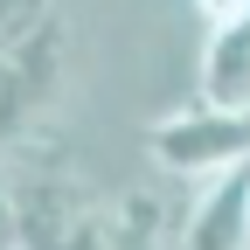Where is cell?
Wrapping results in <instances>:
<instances>
[{
  "instance_id": "obj_6",
  "label": "cell",
  "mask_w": 250,
  "mask_h": 250,
  "mask_svg": "<svg viewBox=\"0 0 250 250\" xmlns=\"http://www.w3.org/2000/svg\"><path fill=\"white\" fill-rule=\"evenodd\" d=\"M49 14H56V0H0V56H7L14 42H28Z\"/></svg>"
},
{
  "instance_id": "obj_2",
  "label": "cell",
  "mask_w": 250,
  "mask_h": 250,
  "mask_svg": "<svg viewBox=\"0 0 250 250\" xmlns=\"http://www.w3.org/2000/svg\"><path fill=\"white\" fill-rule=\"evenodd\" d=\"M62 62H70V21L62 14H49L28 42H14L0 56V153L49 111L56 83H62Z\"/></svg>"
},
{
  "instance_id": "obj_4",
  "label": "cell",
  "mask_w": 250,
  "mask_h": 250,
  "mask_svg": "<svg viewBox=\"0 0 250 250\" xmlns=\"http://www.w3.org/2000/svg\"><path fill=\"white\" fill-rule=\"evenodd\" d=\"M202 104L250 111V14H236L229 28H208V42H202Z\"/></svg>"
},
{
  "instance_id": "obj_3",
  "label": "cell",
  "mask_w": 250,
  "mask_h": 250,
  "mask_svg": "<svg viewBox=\"0 0 250 250\" xmlns=\"http://www.w3.org/2000/svg\"><path fill=\"white\" fill-rule=\"evenodd\" d=\"M181 250H250V160L202 181L188 229H181Z\"/></svg>"
},
{
  "instance_id": "obj_8",
  "label": "cell",
  "mask_w": 250,
  "mask_h": 250,
  "mask_svg": "<svg viewBox=\"0 0 250 250\" xmlns=\"http://www.w3.org/2000/svg\"><path fill=\"white\" fill-rule=\"evenodd\" d=\"M195 14H202V28H229L236 14H250V0H195Z\"/></svg>"
},
{
  "instance_id": "obj_5",
  "label": "cell",
  "mask_w": 250,
  "mask_h": 250,
  "mask_svg": "<svg viewBox=\"0 0 250 250\" xmlns=\"http://www.w3.org/2000/svg\"><path fill=\"white\" fill-rule=\"evenodd\" d=\"M14 202H21V250H62L83 229V208L70 202V188L35 174V181H14Z\"/></svg>"
},
{
  "instance_id": "obj_7",
  "label": "cell",
  "mask_w": 250,
  "mask_h": 250,
  "mask_svg": "<svg viewBox=\"0 0 250 250\" xmlns=\"http://www.w3.org/2000/svg\"><path fill=\"white\" fill-rule=\"evenodd\" d=\"M0 250H21V202L7 174H0Z\"/></svg>"
},
{
  "instance_id": "obj_1",
  "label": "cell",
  "mask_w": 250,
  "mask_h": 250,
  "mask_svg": "<svg viewBox=\"0 0 250 250\" xmlns=\"http://www.w3.org/2000/svg\"><path fill=\"white\" fill-rule=\"evenodd\" d=\"M146 153L160 160L167 174H188V181H208L223 167H243L250 160V111H223V104H188L174 118H160L146 132Z\"/></svg>"
}]
</instances>
